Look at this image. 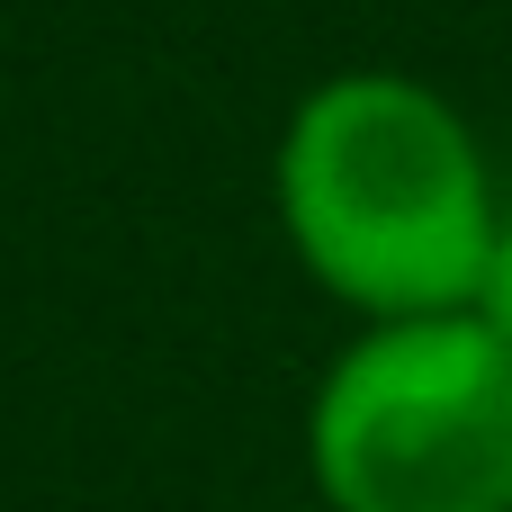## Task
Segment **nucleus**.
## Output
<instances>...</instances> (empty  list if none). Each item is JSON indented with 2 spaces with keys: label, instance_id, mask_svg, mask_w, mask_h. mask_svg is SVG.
<instances>
[{
  "label": "nucleus",
  "instance_id": "nucleus-2",
  "mask_svg": "<svg viewBox=\"0 0 512 512\" xmlns=\"http://www.w3.org/2000/svg\"><path fill=\"white\" fill-rule=\"evenodd\" d=\"M306 477L333 512H512V342L468 306L360 324L306 396Z\"/></svg>",
  "mask_w": 512,
  "mask_h": 512
},
{
  "label": "nucleus",
  "instance_id": "nucleus-4",
  "mask_svg": "<svg viewBox=\"0 0 512 512\" xmlns=\"http://www.w3.org/2000/svg\"><path fill=\"white\" fill-rule=\"evenodd\" d=\"M288 512H333V504H288Z\"/></svg>",
  "mask_w": 512,
  "mask_h": 512
},
{
  "label": "nucleus",
  "instance_id": "nucleus-1",
  "mask_svg": "<svg viewBox=\"0 0 512 512\" xmlns=\"http://www.w3.org/2000/svg\"><path fill=\"white\" fill-rule=\"evenodd\" d=\"M270 198L297 270L351 306V324L459 315L504 225L468 108L387 63H351L288 108Z\"/></svg>",
  "mask_w": 512,
  "mask_h": 512
},
{
  "label": "nucleus",
  "instance_id": "nucleus-3",
  "mask_svg": "<svg viewBox=\"0 0 512 512\" xmlns=\"http://www.w3.org/2000/svg\"><path fill=\"white\" fill-rule=\"evenodd\" d=\"M468 315L495 324V342H512V207H504V225H495V252H486V279H477Z\"/></svg>",
  "mask_w": 512,
  "mask_h": 512
}]
</instances>
